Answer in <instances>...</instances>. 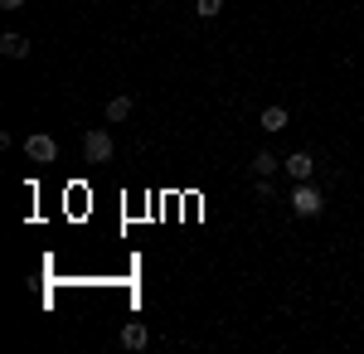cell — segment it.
I'll use <instances>...</instances> for the list:
<instances>
[{"instance_id":"obj_1","label":"cell","mask_w":364,"mask_h":354,"mask_svg":"<svg viewBox=\"0 0 364 354\" xmlns=\"http://www.w3.org/2000/svg\"><path fill=\"white\" fill-rule=\"evenodd\" d=\"M326 209V194L316 190L311 180H296V190H291V214H301V218H316Z\"/></svg>"},{"instance_id":"obj_2","label":"cell","mask_w":364,"mask_h":354,"mask_svg":"<svg viewBox=\"0 0 364 354\" xmlns=\"http://www.w3.org/2000/svg\"><path fill=\"white\" fill-rule=\"evenodd\" d=\"M25 156H29L34 165H54V161H58V141L44 136V132H39V136H25Z\"/></svg>"},{"instance_id":"obj_3","label":"cell","mask_w":364,"mask_h":354,"mask_svg":"<svg viewBox=\"0 0 364 354\" xmlns=\"http://www.w3.org/2000/svg\"><path fill=\"white\" fill-rule=\"evenodd\" d=\"M83 156L92 165L112 161V136H107V132H87V136H83Z\"/></svg>"},{"instance_id":"obj_4","label":"cell","mask_w":364,"mask_h":354,"mask_svg":"<svg viewBox=\"0 0 364 354\" xmlns=\"http://www.w3.org/2000/svg\"><path fill=\"white\" fill-rule=\"evenodd\" d=\"M0 54H5V58H25L29 54V39H25V34H0Z\"/></svg>"},{"instance_id":"obj_5","label":"cell","mask_w":364,"mask_h":354,"mask_svg":"<svg viewBox=\"0 0 364 354\" xmlns=\"http://www.w3.org/2000/svg\"><path fill=\"white\" fill-rule=\"evenodd\" d=\"M311 170H316V161H311L306 151H296V156H287V175H296V180H306Z\"/></svg>"},{"instance_id":"obj_6","label":"cell","mask_w":364,"mask_h":354,"mask_svg":"<svg viewBox=\"0 0 364 354\" xmlns=\"http://www.w3.org/2000/svg\"><path fill=\"white\" fill-rule=\"evenodd\" d=\"M132 117V97H107V122H127Z\"/></svg>"},{"instance_id":"obj_7","label":"cell","mask_w":364,"mask_h":354,"mask_svg":"<svg viewBox=\"0 0 364 354\" xmlns=\"http://www.w3.org/2000/svg\"><path fill=\"white\" fill-rule=\"evenodd\" d=\"M287 127V107H262V132H282Z\"/></svg>"},{"instance_id":"obj_8","label":"cell","mask_w":364,"mask_h":354,"mask_svg":"<svg viewBox=\"0 0 364 354\" xmlns=\"http://www.w3.org/2000/svg\"><path fill=\"white\" fill-rule=\"evenodd\" d=\"M272 170H277V156L272 151H257L252 156V175H272Z\"/></svg>"},{"instance_id":"obj_9","label":"cell","mask_w":364,"mask_h":354,"mask_svg":"<svg viewBox=\"0 0 364 354\" xmlns=\"http://www.w3.org/2000/svg\"><path fill=\"white\" fill-rule=\"evenodd\" d=\"M122 345H127V350H146V330L127 326V330H122Z\"/></svg>"},{"instance_id":"obj_10","label":"cell","mask_w":364,"mask_h":354,"mask_svg":"<svg viewBox=\"0 0 364 354\" xmlns=\"http://www.w3.org/2000/svg\"><path fill=\"white\" fill-rule=\"evenodd\" d=\"M195 10H199V20H214L224 10V0H195Z\"/></svg>"},{"instance_id":"obj_11","label":"cell","mask_w":364,"mask_h":354,"mask_svg":"<svg viewBox=\"0 0 364 354\" xmlns=\"http://www.w3.org/2000/svg\"><path fill=\"white\" fill-rule=\"evenodd\" d=\"M20 5H25V0H0V10H20Z\"/></svg>"}]
</instances>
